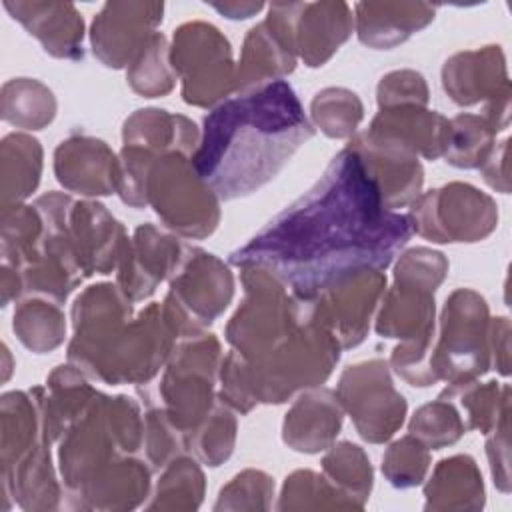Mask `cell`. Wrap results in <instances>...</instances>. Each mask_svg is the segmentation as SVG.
Here are the masks:
<instances>
[{
    "instance_id": "6da1fadb",
    "label": "cell",
    "mask_w": 512,
    "mask_h": 512,
    "mask_svg": "<svg viewBox=\"0 0 512 512\" xmlns=\"http://www.w3.org/2000/svg\"><path fill=\"white\" fill-rule=\"evenodd\" d=\"M414 234L408 214L388 210L362 160L348 146L320 180L230 254L238 268L256 266L300 300L364 270H384Z\"/></svg>"
},
{
    "instance_id": "7a4b0ae2",
    "label": "cell",
    "mask_w": 512,
    "mask_h": 512,
    "mask_svg": "<svg viewBox=\"0 0 512 512\" xmlns=\"http://www.w3.org/2000/svg\"><path fill=\"white\" fill-rule=\"evenodd\" d=\"M312 136L294 88L274 80L214 106L192 166L220 200H234L268 184Z\"/></svg>"
},
{
    "instance_id": "3957f363",
    "label": "cell",
    "mask_w": 512,
    "mask_h": 512,
    "mask_svg": "<svg viewBox=\"0 0 512 512\" xmlns=\"http://www.w3.org/2000/svg\"><path fill=\"white\" fill-rule=\"evenodd\" d=\"M68 362L106 384H144L170 358L178 334L162 304L132 318V300L114 284L86 288L72 306Z\"/></svg>"
},
{
    "instance_id": "277c9868",
    "label": "cell",
    "mask_w": 512,
    "mask_h": 512,
    "mask_svg": "<svg viewBox=\"0 0 512 512\" xmlns=\"http://www.w3.org/2000/svg\"><path fill=\"white\" fill-rule=\"evenodd\" d=\"M142 440L144 422L134 398L98 392L62 434L58 458L66 488L78 494L104 468L134 454Z\"/></svg>"
},
{
    "instance_id": "5b68a950",
    "label": "cell",
    "mask_w": 512,
    "mask_h": 512,
    "mask_svg": "<svg viewBox=\"0 0 512 512\" xmlns=\"http://www.w3.org/2000/svg\"><path fill=\"white\" fill-rule=\"evenodd\" d=\"M144 196L164 226L182 236L206 238L218 226L220 198L196 174L190 154L168 152L154 158Z\"/></svg>"
},
{
    "instance_id": "8992f818",
    "label": "cell",
    "mask_w": 512,
    "mask_h": 512,
    "mask_svg": "<svg viewBox=\"0 0 512 512\" xmlns=\"http://www.w3.org/2000/svg\"><path fill=\"white\" fill-rule=\"evenodd\" d=\"M490 318L480 294L468 288L446 298L440 334L432 346L430 366L436 380L468 384L490 368Z\"/></svg>"
},
{
    "instance_id": "52a82bcc",
    "label": "cell",
    "mask_w": 512,
    "mask_h": 512,
    "mask_svg": "<svg viewBox=\"0 0 512 512\" xmlns=\"http://www.w3.org/2000/svg\"><path fill=\"white\" fill-rule=\"evenodd\" d=\"M170 64L182 80V98L192 106H218L236 92V66L226 36L208 22L194 20L174 30Z\"/></svg>"
},
{
    "instance_id": "ba28073f",
    "label": "cell",
    "mask_w": 512,
    "mask_h": 512,
    "mask_svg": "<svg viewBox=\"0 0 512 512\" xmlns=\"http://www.w3.org/2000/svg\"><path fill=\"white\" fill-rule=\"evenodd\" d=\"M220 362V342L214 334L196 332L180 338L160 382L164 410L186 434L216 404L214 382Z\"/></svg>"
},
{
    "instance_id": "9c48e42d",
    "label": "cell",
    "mask_w": 512,
    "mask_h": 512,
    "mask_svg": "<svg viewBox=\"0 0 512 512\" xmlns=\"http://www.w3.org/2000/svg\"><path fill=\"white\" fill-rule=\"evenodd\" d=\"M234 296V278L214 254L192 248L180 270L170 278L162 308L178 340L212 324Z\"/></svg>"
},
{
    "instance_id": "30bf717a",
    "label": "cell",
    "mask_w": 512,
    "mask_h": 512,
    "mask_svg": "<svg viewBox=\"0 0 512 512\" xmlns=\"http://www.w3.org/2000/svg\"><path fill=\"white\" fill-rule=\"evenodd\" d=\"M412 228L432 242H478L486 238L498 220L494 200L478 188L452 182L420 194L408 214Z\"/></svg>"
},
{
    "instance_id": "8fae6325",
    "label": "cell",
    "mask_w": 512,
    "mask_h": 512,
    "mask_svg": "<svg viewBox=\"0 0 512 512\" xmlns=\"http://www.w3.org/2000/svg\"><path fill=\"white\" fill-rule=\"evenodd\" d=\"M336 396L358 434L368 442L388 440L404 422L406 400L394 388L384 360L348 366L340 376Z\"/></svg>"
},
{
    "instance_id": "7c38bea8",
    "label": "cell",
    "mask_w": 512,
    "mask_h": 512,
    "mask_svg": "<svg viewBox=\"0 0 512 512\" xmlns=\"http://www.w3.org/2000/svg\"><path fill=\"white\" fill-rule=\"evenodd\" d=\"M300 2H274L264 22L246 34L240 64L236 68V92H244L290 74L296 68L294 18Z\"/></svg>"
},
{
    "instance_id": "4fadbf2b",
    "label": "cell",
    "mask_w": 512,
    "mask_h": 512,
    "mask_svg": "<svg viewBox=\"0 0 512 512\" xmlns=\"http://www.w3.org/2000/svg\"><path fill=\"white\" fill-rule=\"evenodd\" d=\"M384 288L386 276L380 270H364L334 282L308 302L314 320L334 336L340 348H354L366 338Z\"/></svg>"
},
{
    "instance_id": "5bb4252c",
    "label": "cell",
    "mask_w": 512,
    "mask_h": 512,
    "mask_svg": "<svg viewBox=\"0 0 512 512\" xmlns=\"http://www.w3.org/2000/svg\"><path fill=\"white\" fill-rule=\"evenodd\" d=\"M190 250V246L152 224L138 226L118 262V288L132 302L152 296L162 280L180 270Z\"/></svg>"
},
{
    "instance_id": "9a60e30c",
    "label": "cell",
    "mask_w": 512,
    "mask_h": 512,
    "mask_svg": "<svg viewBox=\"0 0 512 512\" xmlns=\"http://www.w3.org/2000/svg\"><path fill=\"white\" fill-rule=\"evenodd\" d=\"M162 2H106L90 26L94 56L108 68H122L162 22Z\"/></svg>"
},
{
    "instance_id": "2e32d148",
    "label": "cell",
    "mask_w": 512,
    "mask_h": 512,
    "mask_svg": "<svg viewBox=\"0 0 512 512\" xmlns=\"http://www.w3.org/2000/svg\"><path fill=\"white\" fill-rule=\"evenodd\" d=\"M376 182L388 210L412 204L422 190L424 172L418 156L390 136L362 132L348 144Z\"/></svg>"
},
{
    "instance_id": "e0dca14e",
    "label": "cell",
    "mask_w": 512,
    "mask_h": 512,
    "mask_svg": "<svg viewBox=\"0 0 512 512\" xmlns=\"http://www.w3.org/2000/svg\"><path fill=\"white\" fill-rule=\"evenodd\" d=\"M70 240L86 276L110 274L118 266L128 242L124 226L98 202H74L70 212Z\"/></svg>"
},
{
    "instance_id": "ac0fdd59",
    "label": "cell",
    "mask_w": 512,
    "mask_h": 512,
    "mask_svg": "<svg viewBox=\"0 0 512 512\" xmlns=\"http://www.w3.org/2000/svg\"><path fill=\"white\" fill-rule=\"evenodd\" d=\"M54 172L58 182L72 192L106 196L116 192L118 158L98 138L70 136L54 152Z\"/></svg>"
},
{
    "instance_id": "d6986e66",
    "label": "cell",
    "mask_w": 512,
    "mask_h": 512,
    "mask_svg": "<svg viewBox=\"0 0 512 512\" xmlns=\"http://www.w3.org/2000/svg\"><path fill=\"white\" fill-rule=\"evenodd\" d=\"M446 94L460 106H472L480 100H496L510 94L504 54L500 46L458 52L442 68Z\"/></svg>"
},
{
    "instance_id": "ffe728a7",
    "label": "cell",
    "mask_w": 512,
    "mask_h": 512,
    "mask_svg": "<svg viewBox=\"0 0 512 512\" xmlns=\"http://www.w3.org/2000/svg\"><path fill=\"white\" fill-rule=\"evenodd\" d=\"M354 16L346 2H300L294 18L296 54L306 66H322L352 34Z\"/></svg>"
},
{
    "instance_id": "44dd1931",
    "label": "cell",
    "mask_w": 512,
    "mask_h": 512,
    "mask_svg": "<svg viewBox=\"0 0 512 512\" xmlns=\"http://www.w3.org/2000/svg\"><path fill=\"white\" fill-rule=\"evenodd\" d=\"M4 8L56 58H82L84 20L70 2H12Z\"/></svg>"
},
{
    "instance_id": "7402d4cb",
    "label": "cell",
    "mask_w": 512,
    "mask_h": 512,
    "mask_svg": "<svg viewBox=\"0 0 512 512\" xmlns=\"http://www.w3.org/2000/svg\"><path fill=\"white\" fill-rule=\"evenodd\" d=\"M436 14L426 2H358L354 4V28L362 44L388 50L426 28Z\"/></svg>"
},
{
    "instance_id": "603a6c76",
    "label": "cell",
    "mask_w": 512,
    "mask_h": 512,
    "mask_svg": "<svg viewBox=\"0 0 512 512\" xmlns=\"http://www.w3.org/2000/svg\"><path fill=\"white\" fill-rule=\"evenodd\" d=\"M342 428V404L336 392L326 388H310L286 412L282 438L284 442L306 454L326 450Z\"/></svg>"
},
{
    "instance_id": "cb8c5ba5",
    "label": "cell",
    "mask_w": 512,
    "mask_h": 512,
    "mask_svg": "<svg viewBox=\"0 0 512 512\" xmlns=\"http://www.w3.org/2000/svg\"><path fill=\"white\" fill-rule=\"evenodd\" d=\"M368 130L398 140L416 156L422 154L424 158L434 160L446 152L450 120L434 110H426L424 106L406 104L382 108Z\"/></svg>"
},
{
    "instance_id": "d4e9b609",
    "label": "cell",
    "mask_w": 512,
    "mask_h": 512,
    "mask_svg": "<svg viewBox=\"0 0 512 512\" xmlns=\"http://www.w3.org/2000/svg\"><path fill=\"white\" fill-rule=\"evenodd\" d=\"M124 144L144 148L156 156L168 152L194 154L200 134L192 120L158 108L136 110L124 122Z\"/></svg>"
},
{
    "instance_id": "484cf974",
    "label": "cell",
    "mask_w": 512,
    "mask_h": 512,
    "mask_svg": "<svg viewBox=\"0 0 512 512\" xmlns=\"http://www.w3.org/2000/svg\"><path fill=\"white\" fill-rule=\"evenodd\" d=\"M42 146L28 134H8L2 140V208L22 204L38 186Z\"/></svg>"
},
{
    "instance_id": "4316f807",
    "label": "cell",
    "mask_w": 512,
    "mask_h": 512,
    "mask_svg": "<svg viewBox=\"0 0 512 512\" xmlns=\"http://www.w3.org/2000/svg\"><path fill=\"white\" fill-rule=\"evenodd\" d=\"M2 118L12 126L40 130L52 122L56 100L50 88L32 78H14L2 86Z\"/></svg>"
},
{
    "instance_id": "83f0119b",
    "label": "cell",
    "mask_w": 512,
    "mask_h": 512,
    "mask_svg": "<svg viewBox=\"0 0 512 512\" xmlns=\"http://www.w3.org/2000/svg\"><path fill=\"white\" fill-rule=\"evenodd\" d=\"M18 340L36 354H44L62 344L66 322L58 302L30 298L18 304L12 324Z\"/></svg>"
},
{
    "instance_id": "f1b7e54d",
    "label": "cell",
    "mask_w": 512,
    "mask_h": 512,
    "mask_svg": "<svg viewBox=\"0 0 512 512\" xmlns=\"http://www.w3.org/2000/svg\"><path fill=\"white\" fill-rule=\"evenodd\" d=\"M128 82L134 92L154 98L174 88L176 72L170 64V46L164 34L154 32L128 64Z\"/></svg>"
},
{
    "instance_id": "f546056e",
    "label": "cell",
    "mask_w": 512,
    "mask_h": 512,
    "mask_svg": "<svg viewBox=\"0 0 512 512\" xmlns=\"http://www.w3.org/2000/svg\"><path fill=\"white\" fill-rule=\"evenodd\" d=\"M424 492L428 498L426 508H430L440 498H444V502H440L438 508H448L452 506V500L460 496H464V500L474 498L476 502L482 504V496H484L482 476L476 468V462L466 454L444 458L438 462Z\"/></svg>"
},
{
    "instance_id": "4dcf8cb0",
    "label": "cell",
    "mask_w": 512,
    "mask_h": 512,
    "mask_svg": "<svg viewBox=\"0 0 512 512\" xmlns=\"http://www.w3.org/2000/svg\"><path fill=\"white\" fill-rule=\"evenodd\" d=\"M496 130L474 114H458L450 120V136L444 158L456 168H480L494 148Z\"/></svg>"
},
{
    "instance_id": "1f68e13d",
    "label": "cell",
    "mask_w": 512,
    "mask_h": 512,
    "mask_svg": "<svg viewBox=\"0 0 512 512\" xmlns=\"http://www.w3.org/2000/svg\"><path fill=\"white\" fill-rule=\"evenodd\" d=\"M322 468L326 478L344 498H358V502L364 504L372 488V466L360 446L352 442H340L332 446V450L322 460Z\"/></svg>"
},
{
    "instance_id": "d6a6232c",
    "label": "cell",
    "mask_w": 512,
    "mask_h": 512,
    "mask_svg": "<svg viewBox=\"0 0 512 512\" xmlns=\"http://www.w3.org/2000/svg\"><path fill=\"white\" fill-rule=\"evenodd\" d=\"M508 392L510 388L504 386L500 394V386L496 380L486 384H478L474 380L468 384H448L440 398H460V404L468 418L466 428H476L484 434H490L500 416L508 410Z\"/></svg>"
},
{
    "instance_id": "836d02e7",
    "label": "cell",
    "mask_w": 512,
    "mask_h": 512,
    "mask_svg": "<svg viewBox=\"0 0 512 512\" xmlns=\"http://www.w3.org/2000/svg\"><path fill=\"white\" fill-rule=\"evenodd\" d=\"M236 420L224 402H216L212 410L186 432V448H190L204 464L218 466L234 448Z\"/></svg>"
},
{
    "instance_id": "e575fe53",
    "label": "cell",
    "mask_w": 512,
    "mask_h": 512,
    "mask_svg": "<svg viewBox=\"0 0 512 512\" xmlns=\"http://www.w3.org/2000/svg\"><path fill=\"white\" fill-rule=\"evenodd\" d=\"M312 118L330 138H348L362 120V102L346 88H324L312 100Z\"/></svg>"
},
{
    "instance_id": "d590c367",
    "label": "cell",
    "mask_w": 512,
    "mask_h": 512,
    "mask_svg": "<svg viewBox=\"0 0 512 512\" xmlns=\"http://www.w3.org/2000/svg\"><path fill=\"white\" fill-rule=\"evenodd\" d=\"M408 428L414 438L432 450L454 444L466 432V424L462 422L458 410L450 400L440 396L434 402L420 406L414 412Z\"/></svg>"
},
{
    "instance_id": "8d00e7d4",
    "label": "cell",
    "mask_w": 512,
    "mask_h": 512,
    "mask_svg": "<svg viewBox=\"0 0 512 512\" xmlns=\"http://www.w3.org/2000/svg\"><path fill=\"white\" fill-rule=\"evenodd\" d=\"M430 464L428 446L412 434L396 440L382 458V472L396 488H410L424 480Z\"/></svg>"
},
{
    "instance_id": "74e56055",
    "label": "cell",
    "mask_w": 512,
    "mask_h": 512,
    "mask_svg": "<svg viewBox=\"0 0 512 512\" xmlns=\"http://www.w3.org/2000/svg\"><path fill=\"white\" fill-rule=\"evenodd\" d=\"M146 454L154 470L166 466L186 448V434L170 420L164 408H150L144 418Z\"/></svg>"
},
{
    "instance_id": "f35d334b",
    "label": "cell",
    "mask_w": 512,
    "mask_h": 512,
    "mask_svg": "<svg viewBox=\"0 0 512 512\" xmlns=\"http://www.w3.org/2000/svg\"><path fill=\"white\" fill-rule=\"evenodd\" d=\"M428 102V88L422 74L414 70H396L386 74L378 84V106L392 108V106H426Z\"/></svg>"
},
{
    "instance_id": "ab89813d",
    "label": "cell",
    "mask_w": 512,
    "mask_h": 512,
    "mask_svg": "<svg viewBox=\"0 0 512 512\" xmlns=\"http://www.w3.org/2000/svg\"><path fill=\"white\" fill-rule=\"evenodd\" d=\"M490 432H494V436L488 438L486 452L490 458L494 482L506 492L508 490V410L500 416V420Z\"/></svg>"
},
{
    "instance_id": "60d3db41",
    "label": "cell",
    "mask_w": 512,
    "mask_h": 512,
    "mask_svg": "<svg viewBox=\"0 0 512 512\" xmlns=\"http://www.w3.org/2000/svg\"><path fill=\"white\" fill-rule=\"evenodd\" d=\"M508 318L490 320V354H494V364L500 374H508Z\"/></svg>"
},
{
    "instance_id": "b9f144b4",
    "label": "cell",
    "mask_w": 512,
    "mask_h": 512,
    "mask_svg": "<svg viewBox=\"0 0 512 512\" xmlns=\"http://www.w3.org/2000/svg\"><path fill=\"white\" fill-rule=\"evenodd\" d=\"M210 6L232 20L250 18L264 8L262 2H210Z\"/></svg>"
}]
</instances>
